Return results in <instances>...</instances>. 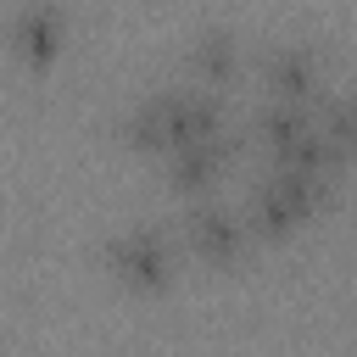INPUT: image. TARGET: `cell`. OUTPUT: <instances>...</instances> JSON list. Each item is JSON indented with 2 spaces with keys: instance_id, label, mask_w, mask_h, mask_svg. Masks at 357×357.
<instances>
[{
  "instance_id": "6da1fadb",
  "label": "cell",
  "mask_w": 357,
  "mask_h": 357,
  "mask_svg": "<svg viewBox=\"0 0 357 357\" xmlns=\"http://www.w3.org/2000/svg\"><path fill=\"white\" fill-rule=\"evenodd\" d=\"M212 134H218V100L201 89H162L128 112V139L156 145V151H178Z\"/></svg>"
},
{
  "instance_id": "7a4b0ae2",
  "label": "cell",
  "mask_w": 357,
  "mask_h": 357,
  "mask_svg": "<svg viewBox=\"0 0 357 357\" xmlns=\"http://www.w3.org/2000/svg\"><path fill=\"white\" fill-rule=\"evenodd\" d=\"M329 173H307V167H273L257 190H251V206H245V234H284L296 229L301 218H312V206L329 195Z\"/></svg>"
},
{
  "instance_id": "3957f363",
  "label": "cell",
  "mask_w": 357,
  "mask_h": 357,
  "mask_svg": "<svg viewBox=\"0 0 357 357\" xmlns=\"http://www.w3.org/2000/svg\"><path fill=\"white\" fill-rule=\"evenodd\" d=\"M106 262H112V273H117V279H128V284L151 290V284H162V279H167L173 251H167V234H162V229H123V234L106 245Z\"/></svg>"
},
{
  "instance_id": "277c9868",
  "label": "cell",
  "mask_w": 357,
  "mask_h": 357,
  "mask_svg": "<svg viewBox=\"0 0 357 357\" xmlns=\"http://www.w3.org/2000/svg\"><path fill=\"white\" fill-rule=\"evenodd\" d=\"M190 245L206 257V262H234L245 251V223L223 206H195L190 212Z\"/></svg>"
},
{
  "instance_id": "5b68a950",
  "label": "cell",
  "mask_w": 357,
  "mask_h": 357,
  "mask_svg": "<svg viewBox=\"0 0 357 357\" xmlns=\"http://www.w3.org/2000/svg\"><path fill=\"white\" fill-rule=\"evenodd\" d=\"M268 89H273V100H307L318 89L312 50H273L268 56Z\"/></svg>"
},
{
  "instance_id": "8992f818",
  "label": "cell",
  "mask_w": 357,
  "mask_h": 357,
  "mask_svg": "<svg viewBox=\"0 0 357 357\" xmlns=\"http://www.w3.org/2000/svg\"><path fill=\"white\" fill-rule=\"evenodd\" d=\"M56 39H61V11H50V6H22L11 17V45L28 61H45L56 50Z\"/></svg>"
},
{
  "instance_id": "52a82bcc",
  "label": "cell",
  "mask_w": 357,
  "mask_h": 357,
  "mask_svg": "<svg viewBox=\"0 0 357 357\" xmlns=\"http://www.w3.org/2000/svg\"><path fill=\"white\" fill-rule=\"evenodd\" d=\"M223 167V139L212 134V139H195V145H178L173 151V184H184V190H201V184H212V173Z\"/></svg>"
},
{
  "instance_id": "ba28073f",
  "label": "cell",
  "mask_w": 357,
  "mask_h": 357,
  "mask_svg": "<svg viewBox=\"0 0 357 357\" xmlns=\"http://www.w3.org/2000/svg\"><path fill=\"white\" fill-rule=\"evenodd\" d=\"M195 67H201V73H229V67H234L229 33H201V39H195Z\"/></svg>"
}]
</instances>
